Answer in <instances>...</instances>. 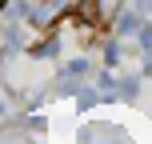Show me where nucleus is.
<instances>
[{
	"mask_svg": "<svg viewBox=\"0 0 152 144\" xmlns=\"http://www.w3.org/2000/svg\"><path fill=\"white\" fill-rule=\"evenodd\" d=\"M4 4H8V0H0V8H4Z\"/></svg>",
	"mask_w": 152,
	"mask_h": 144,
	"instance_id": "f257e3e1",
	"label": "nucleus"
}]
</instances>
